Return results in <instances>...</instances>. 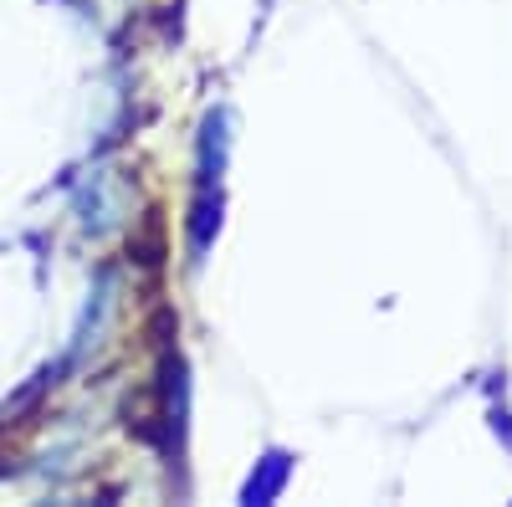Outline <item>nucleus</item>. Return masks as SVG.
Returning a JSON list of instances; mask_svg holds the SVG:
<instances>
[{
    "label": "nucleus",
    "mask_w": 512,
    "mask_h": 507,
    "mask_svg": "<svg viewBox=\"0 0 512 507\" xmlns=\"http://www.w3.org/2000/svg\"><path fill=\"white\" fill-rule=\"evenodd\" d=\"M221 231V190L216 185H200L195 195V216H190V251H195V262L210 251V236Z\"/></svg>",
    "instance_id": "1"
},
{
    "label": "nucleus",
    "mask_w": 512,
    "mask_h": 507,
    "mask_svg": "<svg viewBox=\"0 0 512 507\" xmlns=\"http://www.w3.org/2000/svg\"><path fill=\"white\" fill-rule=\"evenodd\" d=\"M287 477H292V461H287L282 451H272V456L262 461V472H251V482L241 487V502H272V497L287 487Z\"/></svg>",
    "instance_id": "2"
}]
</instances>
